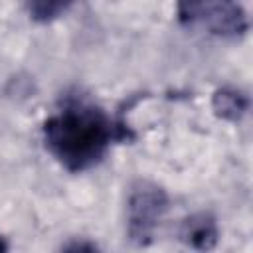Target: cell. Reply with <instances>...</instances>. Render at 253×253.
Here are the masks:
<instances>
[{"label":"cell","mask_w":253,"mask_h":253,"mask_svg":"<svg viewBox=\"0 0 253 253\" xmlns=\"http://www.w3.org/2000/svg\"><path fill=\"white\" fill-rule=\"evenodd\" d=\"M115 126L103 109L75 99L43 123L45 148L69 172L95 166L113 140Z\"/></svg>","instance_id":"cell-1"},{"label":"cell","mask_w":253,"mask_h":253,"mask_svg":"<svg viewBox=\"0 0 253 253\" xmlns=\"http://www.w3.org/2000/svg\"><path fill=\"white\" fill-rule=\"evenodd\" d=\"M180 239L192 249L208 251L217 243V223L211 213L200 211L186 217L180 225Z\"/></svg>","instance_id":"cell-4"},{"label":"cell","mask_w":253,"mask_h":253,"mask_svg":"<svg viewBox=\"0 0 253 253\" xmlns=\"http://www.w3.org/2000/svg\"><path fill=\"white\" fill-rule=\"evenodd\" d=\"M176 14L188 28H206L213 36L239 38L247 32V14L239 0H178Z\"/></svg>","instance_id":"cell-2"},{"label":"cell","mask_w":253,"mask_h":253,"mask_svg":"<svg viewBox=\"0 0 253 253\" xmlns=\"http://www.w3.org/2000/svg\"><path fill=\"white\" fill-rule=\"evenodd\" d=\"M8 249V245H6V241L2 239V235H0V251H6Z\"/></svg>","instance_id":"cell-7"},{"label":"cell","mask_w":253,"mask_h":253,"mask_svg":"<svg viewBox=\"0 0 253 253\" xmlns=\"http://www.w3.org/2000/svg\"><path fill=\"white\" fill-rule=\"evenodd\" d=\"M249 107L247 95H243L239 89L223 87L217 89L213 95V111L217 117L225 121H239Z\"/></svg>","instance_id":"cell-5"},{"label":"cell","mask_w":253,"mask_h":253,"mask_svg":"<svg viewBox=\"0 0 253 253\" xmlns=\"http://www.w3.org/2000/svg\"><path fill=\"white\" fill-rule=\"evenodd\" d=\"M73 0H26V8L36 22H51L67 12Z\"/></svg>","instance_id":"cell-6"},{"label":"cell","mask_w":253,"mask_h":253,"mask_svg":"<svg viewBox=\"0 0 253 253\" xmlns=\"http://www.w3.org/2000/svg\"><path fill=\"white\" fill-rule=\"evenodd\" d=\"M168 210L166 192L152 182H136L126 200L128 237L136 245H148Z\"/></svg>","instance_id":"cell-3"}]
</instances>
